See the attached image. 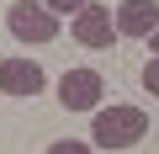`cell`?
<instances>
[{"label": "cell", "mask_w": 159, "mask_h": 154, "mask_svg": "<svg viewBox=\"0 0 159 154\" xmlns=\"http://www.w3.org/2000/svg\"><path fill=\"white\" fill-rule=\"evenodd\" d=\"M43 6H48V11H58V16H64V11H69V16H80L90 0H43Z\"/></svg>", "instance_id": "9"}, {"label": "cell", "mask_w": 159, "mask_h": 154, "mask_svg": "<svg viewBox=\"0 0 159 154\" xmlns=\"http://www.w3.org/2000/svg\"><path fill=\"white\" fill-rule=\"evenodd\" d=\"M143 91L159 96V53H148V64H143Z\"/></svg>", "instance_id": "8"}, {"label": "cell", "mask_w": 159, "mask_h": 154, "mask_svg": "<svg viewBox=\"0 0 159 154\" xmlns=\"http://www.w3.org/2000/svg\"><path fill=\"white\" fill-rule=\"evenodd\" d=\"M148 53H159V32H154V37H148Z\"/></svg>", "instance_id": "10"}, {"label": "cell", "mask_w": 159, "mask_h": 154, "mask_svg": "<svg viewBox=\"0 0 159 154\" xmlns=\"http://www.w3.org/2000/svg\"><path fill=\"white\" fill-rule=\"evenodd\" d=\"M69 32L80 48H111L122 32H117V11L106 6V0H90L80 16H69Z\"/></svg>", "instance_id": "3"}, {"label": "cell", "mask_w": 159, "mask_h": 154, "mask_svg": "<svg viewBox=\"0 0 159 154\" xmlns=\"http://www.w3.org/2000/svg\"><path fill=\"white\" fill-rule=\"evenodd\" d=\"M117 32L148 43L159 32V0H122V6H117Z\"/></svg>", "instance_id": "6"}, {"label": "cell", "mask_w": 159, "mask_h": 154, "mask_svg": "<svg viewBox=\"0 0 159 154\" xmlns=\"http://www.w3.org/2000/svg\"><path fill=\"white\" fill-rule=\"evenodd\" d=\"M101 96H106V80H101L96 69H64L58 74L64 112H101Z\"/></svg>", "instance_id": "4"}, {"label": "cell", "mask_w": 159, "mask_h": 154, "mask_svg": "<svg viewBox=\"0 0 159 154\" xmlns=\"http://www.w3.org/2000/svg\"><path fill=\"white\" fill-rule=\"evenodd\" d=\"M48 154H96V143H85V138H53Z\"/></svg>", "instance_id": "7"}, {"label": "cell", "mask_w": 159, "mask_h": 154, "mask_svg": "<svg viewBox=\"0 0 159 154\" xmlns=\"http://www.w3.org/2000/svg\"><path fill=\"white\" fill-rule=\"evenodd\" d=\"M43 85H48V74H43V64H37V58H27V53L0 58V91H6V96L27 101V96H37Z\"/></svg>", "instance_id": "5"}, {"label": "cell", "mask_w": 159, "mask_h": 154, "mask_svg": "<svg viewBox=\"0 0 159 154\" xmlns=\"http://www.w3.org/2000/svg\"><path fill=\"white\" fill-rule=\"evenodd\" d=\"M6 32L16 43H53L58 37V11H48L43 0H16V6H6Z\"/></svg>", "instance_id": "2"}, {"label": "cell", "mask_w": 159, "mask_h": 154, "mask_svg": "<svg viewBox=\"0 0 159 154\" xmlns=\"http://www.w3.org/2000/svg\"><path fill=\"white\" fill-rule=\"evenodd\" d=\"M138 138H148V112L143 106L117 101V106L90 112V143L96 149H133Z\"/></svg>", "instance_id": "1"}]
</instances>
